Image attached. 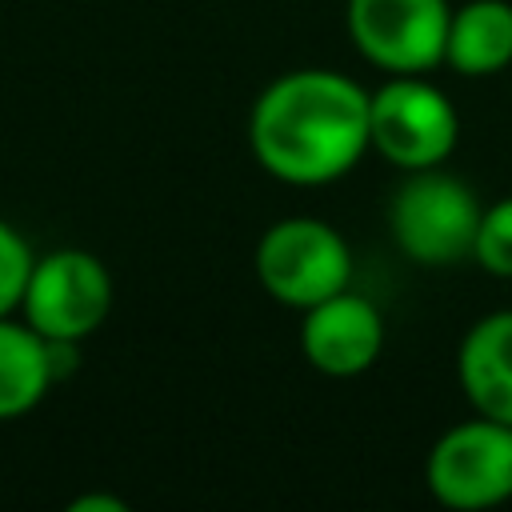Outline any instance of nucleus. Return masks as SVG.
Returning <instances> with one entry per match:
<instances>
[{
    "instance_id": "1",
    "label": "nucleus",
    "mask_w": 512,
    "mask_h": 512,
    "mask_svg": "<svg viewBox=\"0 0 512 512\" xmlns=\"http://www.w3.org/2000/svg\"><path fill=\"white\" fill-rule=\"evenodd\" d=\"M372 92L332 68L276 76L252 104L248 148L256 164L300 188L348 176L372 148Z\"/></svg>"
},
{
    "instance_id": "2",
    "label": "nucleus",
    "mask_w": 512,
    "mask_h": 512,
    "mask_svg": "<svg viewBox=\"0 0 512 512\" xmlns=\"http://www.w3.org/2000/svg\"><path fill=\"white\" fill-rule=\"evenodd\" d=\"M480 212L484 208L464 180L440 168H420L404 172V184L392 192L388 232L412 264L452 268L460 260H472Z\"/></svg>"
},
{
    "instance_id": "3",
    "label": "nucleus",
    "mask_w": 512,
    "mask_h": 512,
    "mask_svg": "<svg viewBox=\"0 0 512 512\" xmlns=\"http://www.w3.org/2000/svg\"><path fill=\"white\" fill-rule=\"evenodd\" d=\"M256 280L272 300L304 312L348 288V240L320 216H284L256 244Z\"/></svg>"
},
{
    "instance_id": "4",
    "label": "nucleus",
    "mask_w": 512,
    "mask_h": 512,
    "mask_svg": "<svg viewBox=\"0 0 512 512\" xmlns=\"http://www.w3.org/2000/svg\"><path fill=\"white\" fill-rule=\"evenodd\" d=\"M116 304V284L108 264L88 248H52L36 256L20 316L44 340L80 344L104 328Z\"/></svg>"
},
{
    "instance_id": "5",
    "label": "nucleus",
    "mask_w": 512,
    "mask_h": 512,
    "mask_svg": "<svg viewBox=\"0 0 512 512\" xmlns=\"http://www.w3.org/2000/svg\"><path fill=\"white\" fill-rule=\"evenodd\" d=\"M372 152L400 172L440 168L460 140L456 104L428 76H392L372 92Z\"/></svg>"
},
{
    "instance_id": "6",
    "label": "nucleus",
    "mask_w": 512,
    "mask_h": 512,
    "mask_svg": "<svg viewBox=\"0 0 512 512\" xmlns=\"http://www.w3.org/2000/svg\"><path fill=\"white\" fill-rule=\"evenodd\" d=\"M424 484L456 512H484L512 500V424L480 412L452 424L424 460Z\"/></svg>"
},
{
    "instance_id": "7",
    "label": "nucleus",
    "mask_w": 512,
    "mask_h": 512,
    "mask_svg": "<svg viewBox=\"0 0 512 512\" xmlns=\"http://www.w3.org/2000/svg\"><path fill=\"white\" fill-rule=\"evenodd\" d=\"M344 20L356 52L388 76H428L444 64L448 0H348Z\"/></svg>"
},
{
    "instance_id": "8",
    "label": "nucleus",
    "mask_w": 512,
    "mask_h": 512,
    "mask_svg": "<svg viewBox=\"0 0 512 512\" xmlns=\"http://www.w3.org/2000/svg\"><path fill=\"white\" fill-rule=\"evenodd\" d=\"M300 352L320 376H332V380L360 376L384 352V316L368 296L344 288L304 308Z\"/></svg>"
},
{
    "instance_id": "9",
    "label": "nucleus",
    "mask_w": 512,
    "mask_h": 512,
    "mask_svg": "<svg viewBox=\"0 0 512 512\" xmlns=\"http://www.w3.org/2000/svg\"><path fill=\"white\" fill-rule=\"evenodd\" d=\"M456 380L472 412L512 424V308H496L464 332Z\"/></svg>"
},
{
    "instance_id": "10",
    "label": "nucleus",
    "mask_w": 512,
    "mask_h": 512,
    "mask_svg": "<svg viewBox=\"0 0 512 512\" xmlns=\"http://www.w3.org/2000/svg\"><path fill=\"white\" fill-rule=\"evenodd\" d=\"M52 344L20 316H0V420H20L52 392Z\"/></svg>"
},
{
    "instance_id": "11",
    "label": "nucleus",
    "mask_w": 512,
    "mask_h": 512,
    "mask_svg": "<svg viewBox=\"0 0 512 512\" xmlns=\"http://www.w3.org/2000/svg\"><path fill=\"white\" fill-rule=\"evenodd\" d=\"M444 64L460 76H496L512 64V4L508 0H468L452 12Z\"/></svg>"
},
{
    "instance_id": "12",
    "label": "nucleus",
    "mask_w": 512,
    "mask_h": 512,
    "mask_svg": "<svg viewBox=\"0 0 512 512\" xmlns=\"http://www.w3.org/2000/svg\"><path fill=\"white\" fill-rule=\"evenodd\" d=\"M472 260H476L484 272L512 280V196H500L496 204H488V208L480 212Z\"/></svg>"
},
{
    "instance_id": "13",
    "label": "nucleus",
    "mask_w": 512,
    "mask_h": 512,
    "mask_svg": "<svg viewBox=\"0 0 512 512\" xmlns=\"http://www.w3.org/2000/svg\"><path fill=\"white\" fill-rule=\"evenodd\" d=\"M32 264H36V252L24 240V232L16 224L0 220V316H16L20 312Z\"/></svg>"
},
{
    "instance_id": "14",
    "label": "nucleus",
    "mask_w": 512,
    "mask_h": 512,
    "mask_svg": "<svg viewBox=\"0 0 512 512\" xmlns=\"http://www.w3.org/2000/svg\"><path fill=\"white\" fill-rule=\"evenodd\" d=\"M68 508H72V512H92V508H104V512H124L128 504H124V500H116V496H80V500H72Z\"/></svg>"
}]
</instances>
